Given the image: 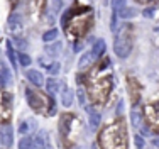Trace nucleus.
I'll return each instance as SVG.
<instances>
[{"label":"nucleus","instance_id":"nucleus-1","mask_svg":"<svg viewBox=\"0 0 159 149\" xmlns=\"http://www.w3.org/2000/svg\"><path fill=\"white\" fill-rule=\"evenodd\" d=\"M102 149H127V131L122 119L107 125L98 136Z\"/></svg>","mask_w":159,"mask_h":149},{"label":"nucleus","instance_id":"nucleus-2","mask_svg":"<svg viewBox=\"0 0 159 149\" xmlns=\"http://www.w3.org/2000/svg\"><path fill=\"white\" fill-rule=\"evenodd\" d=\"M25 98H27V104L29 107L34 110V112H41V114H46L48 109V115H54L56 114V104H54V98H44L41 93L34 91L32 88H25Z\"/></svg>","mask_w":159,"mask_h":149},{"label":"nucleus","instance_id":"nucleus-3","mask_svg":"<svg viewBox=\"0 0 159 149\" xmlns=\"http://www.w3.org/2000/svg\"><path fill=\"white\" fill-rule=\"evenodd\" d=\"M110 90H112V76L102 78L98 81H92V85H90V93H92V98L97 104H103L107 100Z\"/></svg>","mask_w":159,"mask_h":149},{"label":"nucleus","instance_id":"nucleus-4","mask_svg":"<svg viewBox=\"0 0 159 149\" xmlns=\"http://www.w3.org/2000/svg\"><path fill=\"white\" fill-rule=\"evenodd\" d=\"M122 32H120V36L115 39V44H113V51H115V54L119 56V58L125 59L129 54H130L132 51V37H130V26H124Z\"/></svg>","mask_w":159,"mask_h":149},{"label":"nucleus","instance_id":"nucleus-5","mask_svg":"<svg viewBox=\"0 0 159 149\" xmlns=\"http://www.w3.org/2000/svg\"><path fill=\"white\" fill-rule=\"evenodd\" d=\"M10 117H12V95L9 91H2L0 93V122L9 124Z\"/></svg>","mask_w":159,"mask_h":149},{"label":"nucleus","instance_id":"nucleus-6","mask_svg":"<svg viewBox=\"0 0 159 149\" xmlns=\"http://www.w3.org/2000/svg\"><path fill=\"white\" fill-rule=\"evenodd\" d=\"M146 117H147V122L151 124V127L159 132V100L146 107Z\"/></svg>","mask_w":159,"mask_h":149},{"label":"nucleus","instance_id":"nucleus-7","mask_svg":"<svg viewBox=\"0 0 159 149\" xmlns=\"http://www.w3.org/2000/svg\"><path fill=\"white\" fill-rule=\"evenodd\" d=\"M9 29L12 30V32H19V30L22 29V26H24V17H22L20 14L14 12L9 15Z\"/></svg>","mask_w":159,"mask_h":149},{"label":"nucleus","instance_id":"nucleus-8","mask_svg":"<svg viewBox=\"0 0 159 149\" xmlns=\"http://www.w3.org/2000/svg\"><path fill=\"white\" fill-rule=\"evenodd\" d=\"M48 142H49L48 134H46L44 131H41V132H37V134H36V137H34V141H32V149H46Z\"/></svg>","mask_w":159,"mask_h":149},{"label":"nucleus","instance_id":"nucleus-9","mask_svg":"<svg viewBox=\"0 0 159 149\" xmlns=\"http://www.w3.org/2000/svg\"><path fill=\"white\" fill-rule=\"evenodd\" d=\"M25 76H27V80L32 83V85H36V86H43L44 83V76L41 71H36V70H29L27 73H25Z\"/></svg>","mask_w":159,"mask_h":149},{"label":"nucleus","instance_id":"nucleus-10","mask_svg":"<svg viewBox=\"0 0 159 149\" xmlns=\"http://www.w3.org/2000/svg\"><path fill=\"white\" fill-rule=\"evenodd\" d=\"M0 132H2L3 146H5V147H10V146H12V142H14V131H12V127L7 124V125H3V129H2Z\"/></svg>","mask_w":159,"mask_h":149},{"label":"nucleus","instance_id":"nucleus-11","mask_svg":"<svg viewBox=\"0 0 159 149\" xmlns=\"http://www.w3.org/2000/svg\"><path fill=\"white\" fill-rule=\"evenodd\" d=\"M86 112H88V115H90V127L95 131V129L100 125V120H102V115L97 112V110H93V107H88L86 109Z\"/></svg>","mask_w":159,"mask_h":149},{"label":"nucleus","instance_id":"nucleus-12","mask_svg":"<svg viewBox=\"0 0 159 149\" xmlns=\"http://www.w3.org/2000/svg\"><path fill=\"white\" fill-rule=\"evenodd\" d=\"M93 61H95V58H93L92 53H85V54H81V58L78 61V68L80 70H86V68H90L93 64Z\"/></svg>","mask_w":159,"mask_h":149},{"label":"nucleus","instance_id":"nucleus-13","mask_svg":"<svg viewBox=\"0 0 159 149\" xmlns=\"http://www.w3.org/2000/svg\"><path fill=\"white\" fill-rule=\"evenodd\" d=\"M92 54H93V58L98 59V58H102V56L105 54V43L102 39H97L95 43H93V48H92Z\"/></svg>","mask_w":159,"mask_h":149},{"label":"nucleus","instance_id":"nucleus-14","mask_svg":"<svg viewBox=\"0 0 159 149\" xmlns=\"http://www.w3.org/2000/svg\"><path fill=\"white\" fill-rule=\"evenodd\" d=\"M12 83V73H10V70L3 64V68L0 70V86H7Z\"/></svg>","mask_w":159,"mask_h":149},{"label":"nucleus","instance_id":"nucleus-15","mask_svg":"<svg viewBox=\"0 0 159 149\" xmlns=\"http://www.w3.org/2000/svg\"><path fill=\"white\" fill-rule=\"evenodd\" d=\"M130 122H132V125H134L135 129H139L142 125V114H141V110H139L137 107H134L132 112H130Z\"/></svg>","mask_w":159,"mask_h":149},{"label":"nucleus","instance_id":"nucleus-16","mask_svg":"<svg viewBox=\"0 0 159 149\" xmlns=\"http://www.w3.org/2000/svg\"><path fill=\"white\" fill-rule=\"evenodd\" d=\"M46 88H48V93L52 97V95H56V93H58V90H59V81H58V80H54V78H49L46 81Z\"/></svg>","mask_w":159,"mask_h":149},{"label":"nucleus","instance_id":"nucleus-17","mask_svg":"<svg viewBox=\"0 0 159 149\" xmlns=\"http://www.w3.org/2000/svg\"><path fill=\"white\" fill-rule=\"evenodd\" d=\"M61 102L64 107H70L71 104H73V90H70L66 86V88L63 90V97H61Z\"/></svg>","mask_w":159,"mask_h":149},{"label":"nucleus","instance_id":"nucleus-18","mask_svg":"<svg viewBox=\"0 0 159 149\" xmlns=\"http://www.w3.org/2000/svg\"><path fill=\"white\" fill-rule=\"evenodd\" d=\"M61 43H54V44H49L46 46V53H48V56H59L61 54Z\"/></svg>","mask_w":159,"mask_h":149},{"label":"nucleus","instance_id":"nucleus-19","mask_svg":"<svg viewBox=\"0 0 159 149\" xmlns=\"http://www.w3.org/2000/svg\"><path fill=\"white\" fill-rule=\"evenodd\" d=\"M135 14H137V12H135V9H134V7H124L122 10H119L120 19H132Z\"/></svg>","mask_w":159,"mask_h":149},{"label":"nucleus","instance_id":"nucleus-20","mask_svg":"<svg viewBox=\"0 0 159 149\" xmlns=\"http://www.w3.org/2000/svg\"><path fill=\"white\" fill-rule=\"evenodd\" d=\"M29 5H31L34 14H39L44 7V0H29Z\"/></svg>","mask_w":159,"mask_h":149},{"label":"nucleus","instance_id":"nucleus-21","mask_svg":"<svg viewBox=\"0 0 159 149\" xmlns=\"http://www.w3.org/2000/svg\"><path fill=\"white\" fill-rule=\"evenodd\" d=\"M56 37H58V30H56V29H51V30H48V32L43 34V41H44V43H51V41H54Z\"/></svg>","mask_w":159,"mask_h":149},{"label":"nucleus","instance_id":"nucleus-22","mask_svg":"<svg viewBox=\"0 0 159 149\" xmlns=\"http://www.w3.org/2000/svg\"><path fill=\"white\" fill-rule=\"evenodd\" d=\"M19 149H32V139L29 136H24L19 142Z\"/></svg>","mask_w":159,"mask_h":149},{"label":"nucleus","instance_id":"nucleus-23","mask_svg":"<svg viewBox=\"0 0 159 149\" xmlns=\"http://www.w3.org/2000/svg\"><path fill=\"white\" fill-rule=\"evenodd\" d=\"M19 61H20L22 66H29V64H31V56H29V54H24V53H20V54H19Z\"/></svg>","mask_w":159,"mask_h":149},{"label":"nucleus","instance_id":"nucleus-24","mask_svg":"<svg viewBox=\"0 0 159 149\" xmlns=\"http://www.w3.org/2000/svg\"><path fill=\"white\" fill-rule=\"evenodd\" d=\"M112 7H113V10H115V12H119V10H122L124 7H125V0H113Z\"/></svg>","mask_w":159,"mask_h":149},{"label":"nucleus","instance_id":"nucleus-25","mask_svg":"<svg viewBox=\"0 0 159 149\" xmlns=\"http://www.w3.org/2000/svg\"><path fill=\"white\" fill-rule=\"evenodd\" d=\"M63 7V0H52V15L58 14Z\"/></svg>","mask_w":159,"mask_h":149},{"label":"nucleus","instance_id":"nucleus-26","mask_svg":"<svg viewBox=\"0 0 159 149\" xmlns=\"http://www.w3.org/2000/svg\"><path fill=\"white\" fill-rule=\"evenodd\" d=\"M134 142H135V147L137 149H144V139H142V136H139V134H135L134 136Z\"/></svg>","mask_w":159,"mask_h":149},{"label":"nucleus","instance_id":"nucleus-27","mask_svg":"<svg viewBox=\"0 0 159 149\" xmlns=\"http://www.w3.org/2000/svg\"><path fill=\"white\" fill-rule=\"evenodd\" d=\"M7 54H9V59L12 61V66H16V54H14V51H12V46H10V43L7 44Z\"/></svg>","mask_w":159,"mask_h":149},{"label":"nucleus","instance_id":"nucleus-28","mask_svg":"<svg viewBox=\"0 0 159 149\" xmlns=\"http://www.w3.org/2000/svg\"><path fill=\"white\" fill-rule=\"evenodd\" d=\"M59 68H61V66H59V63H52V64H49V66H48V70H49V73H51V75H58L59 73Z\"/></svg>","mask_w":159,"mask_h":149},{"label":"nucleus","instance_id":"nucleus-29","mask_svg":"<svg viewBox=\"0 0 159 149\" xmlns=\"http://www.w3.org/2000/svg\"><path fill=\"white\" fill-rule=\"evenodd\" d=\"M14 44H16L19 49H25V48H27V43H25L24 39H19V37H17V39H14Z\"/></svg>","mask_w":159,"mask_h":149},{"label":"nucleus","instance_id":"nucleus-30","mask_svg":"<svg viewBox=\"0 0 159 149\" xmlns=\"http://www.w3.org/2000/svg\"><path fill=\"white\" fill-rule=\"evenodd\" d=\"M27 131H29V124L27 122H22L20 127H19V132H20L22 136H27Z\"/></svg>","mask_w":159,"mask_h":149},{"label":"nucleus","instance_id":"nucleus-31","mask_svg":"<svg viewBox=\"0 0 159 149\" xmlns=\"http://www.w3.org/2000/svg\"><path fill=\"white\" fill-rule=\"evenodd\" d=\"M76 95H78V102H80V105H83V104H85V91H83L81 88H78Z\"/></svg>","mask_w":159,"mask_h":149},{"label":"nucleus","instance_id":"nucleus-32","mask_svg":"<svg viewBox=\"0 0 159 149\" xmlns=\"http://www.w3.org/2000/svg\"><path fill=\"white\" fill-rule=\"evenodd\" d=\"M152 15H154V9H146V10H144V17L151 19Z\"/></svg>","mask_w":159,"mask_h":149},{"label":"nucleus","instance_id":"nucleus-33","mask_svg":"<svg viewBox=\"0 0 159 149\" xmlns=\"http://www.w3.org/2000/svg\"><path fill=\"white\" fill-rule=\"evenodd\" d=\"M139 129H141V131H142V134H144V136H149V134H151V129L147 127V125H141V127H139Z\"/></svg>","mask_w":159,"mask_h":149},{"label":"nucleus","instance_id":"nucleus-34","mask_svg":"<svg viewBox=\"0 0 159 149\" xmlns=\"http://www.w3.org/2000/svg\"><path fill=\"white\" fill-rule=\"evenodd\" d=\"M122 110H124V102L120 100L119 105H117V114H122Z\"/></svg>","mask_w":159,"mask_h":149},{"label":"nucleus","instance_id":"nucleus-35","mask_svg":"<svg viewBox=\"0 0 159 149\" xmlns=\"http://www.w3.org/2000/svg\"><path fill=\"white\" fill-rule=\"evenodd\" d=\"M152 144H154V146H156V147L159 149V137H156V139L152 141Z\"/></svg>","mask_w":159,"mask_h":149},{"label":"nucleus","instance_id":"nucleus-36","mask_svg":"<svg viewBox=\"0 0 159 149\" xmlns=\"http://www.w3.org/2000/svg\"><path fill=\"white\" fill-rule=\"evenodd\" d=\"M81 46L83 44H75V51H80V49H81Z\"/></svg>","mask_w":159,"mask_h":149},{"label":"nucleus","instance_id":"nucleus-37","mask_svg":"<svg viewBox=\"0 0 159 149\" xmlns=\"http://www.w3.org/2000/svg\"><path fill=\"white\" fill-rule=\"evenodd\" d=\"M0 146H3V141H2V132H0Z\"/></svg>","mask_w":159,"mask_h":149},{"label":"nucleus","instance_id":"nucleus-38","mask_svg":"<svg viewBox=\"0 0 159 149\" xmlns=\"http://www.w3.org/2000/svg\"><path fill=\"white\" fill-rule=\"evenodd\" d=\"M46 149H52V147H51V142H48V146H46Z\"/></svg>","mask_w":159,"mask_h":149},{"label":"nucleus","instance_id":"nucleus-39","mask_svg":"<svg viewBox=\"0 0 159 149\" xmlns=\"http://www.w3.org/2000/svg\"><path fill=\"white\" fill-rule=\"evenodd\" d=\"M2 68H3V63H0V70H2Z\"/></svg>","mask_w":159,"mask_h":149},{"label":"nucleus","instance_id":"nucleus-40","mask_svg":"<svg viewBox=\"0 0 159 149\" xmlns=\"http://www.w3.org/2000/svg\"><path fill=\"white\" fill-rule=\"evenodd\" d=\"M139 2H149V0H139Z\"/></svg>","mask_w":159,"mask_h":149},{"label":"nucleus","instance_id":"nucleus-41","mask_svg":"<svg viewBox=\"0 0 159 149\" xmlns=\"http://www.w3.org/2000/svg\"><path fill=\"white\" fill-rule=\"evenodd\" d=\"M10 2H12V3H16V2H17V0H10Z\"/></svg>","mask_w":159,"mask_h":149}]
</instances>
